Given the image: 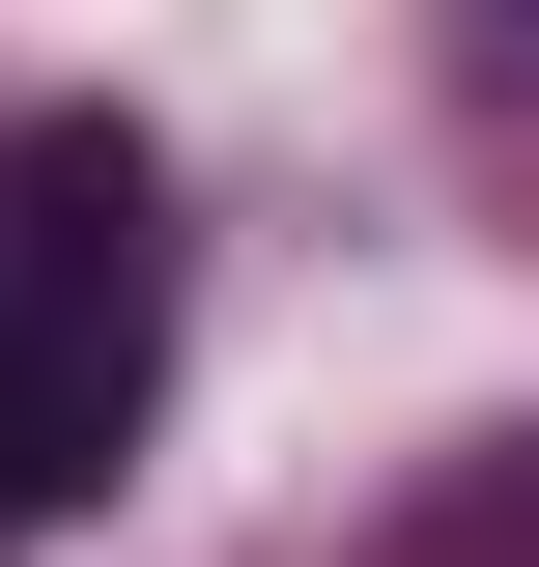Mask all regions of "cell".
Masks as SVG:
<instances>
[{"instance_id":"6da1fadb","label":"cell","mask_w":539,"mask_h":567,"mask_svg":"<svg viewBox=\"0 0 539 567\" xmlns=\"http://www.w3.org/2000/svg\"><path fill=\"white\" fill-rule=\"evenodd\" d=\"M142 341H171V256H142V142L58 114L0 171V511H85L142 425Z\"/></svg>"}]
</instances>
